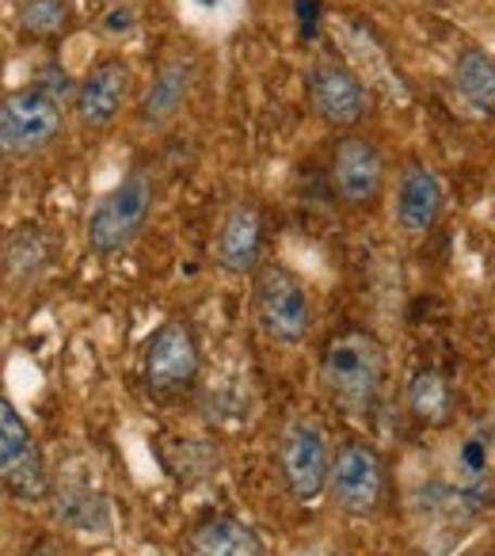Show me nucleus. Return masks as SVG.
Listing matches in <instances>:
<instances>
[{
	"instance_id": "f257e3e1",
	"label": "nucleus",
	"mask_w": 495,
	"mask_h": 556,
	"mask_svg": "<svg viewBox=\"0 0 495 556\" xmlns=\"http://www.w3.org/2000/svg\"><path fill=\"white\" fill-rule=\"evenodd\" d=\"M385 348L366 328L332 332L320 348V378L325 389L351 412H370L385 389Z\"/></svg>"
},
{
	"instance_id": "aec40b11",
	"label": "nucleus",
	"mask_w": 495,
	"mask_h": 556,
	"mask_svg": "<svg viewBox=\"0 0 495 556\" xmlns=\"http://www.w3.org/2000/svg\"><path fill=\"white\" fill-rule=\"evenodd\" d=\"M408 408L419 424L427 427H442L454 416V393H449V381L442 378L434 366H423V370L411 374L408 381Z\"/></svg>"
},
{
	"instance_id": "0eeeda50",
	"label": "nucleus",
	"mask_w": 495,
	"mask_h": 556,
	"mask_svg": "<svg viewBox=\"0 0 495 556\" xmlns=\"http://www.w3.org/2000/svg\"><path fill=\"white\" fill-rule=\"evenodd\" d=\"M328 495L343 515H373L385 500V457L370 442H343L328 469Z\"/></svg>"
},
{
	"instance_id": "dca6fc26",
	"label": "nucleus",
	"mask_w": 495,
	"mask_h": 556,
	"mask_svg": "<svg viewBox=\"0 0 495 556\" xmlns=\"http://www.w3.org/2000/svg\"><path fill=\"white\" fill-rule=\"evenodd\" d=\"M183 548L187 556H264V538L240 518L214 515L191 526Z\"/></svg>"
},
{
	"instance_id": "2eb2a0df",
	"label": "nucleus",
	"mask_w": 495,
	"mask_h": 556,
	"mask_svg": "<svg viewBox=\"0 0 495 556\" xmlns=\"http://www.w3.org/2000/svg\"><path fill=\"white\" fill-rule=\"evenodd\" d=\"M191 85H194L191 58H168V62L156 70V77L149 80L145 96H141L138 126H145V130H164V126L183 111L187 96H191Z\"/></svg>"
},
{
	"instance_id": "5701e85b",
	"label": "nucleus",
	"mask_w": 495,
	"mask_h": 556,
	"mask_svg": "<svg viewBox=\"0 0 495 556\" xmlns=\"http://www.w3.org/2000/svg\"><path fill=\"white\" fill-rule=\"evenodd\" d=\"M138 24H141V16L130 0H111L100 16V35L103 39H126V35L138 31Z\"/></svg>"
},
{
	"instance_id": "f3484780",
	"label": "nucleus",
	"mask_w": 495,
	"mask_h": 556,
	"mask_svg": "<svg viewBox=\"0 0 495 556\" xmlns=\"http://www.w3.org/2000/svg\"><path fill=\"white\" fill-rule=\"evenodd\" d=\"M50 267V240L39 229H16L0 244V282L27 290Z\"/></svg>"
},
{
	"instance_id": "393cba45",
	"label": "nucleus",
	"mask_w": 495,
	"mask_h": 556,
	"mask_svg": "<svg viewBox=\"0 0 495 556\" xmlns=\"http://www.w3.org/2000/svg\"><path fill=\"white\" fill-rule=\"evenodd\" d=\"M24 556H77L62 538H39L35 545H27Z\"/></svg>"
},
{
	"instance_id": "9b49d317",
	"label": "nucleus",
	"mask_w": 495,
	"mask_h": 556,
	"mask_svg": "<svg viewBox=\"0 0 495 556\" xmlns=\"http://www.w3.org/2000/svg\"><path fill=\"white\" fill-rule=\"evenodd\" d=\"M134 73L130 62L118 54L100 58L92 70L80 77L77 92H73V115L85 130H107L118 115H123L126 100H130Z\"/></svg>"
},
{
	"instance_id": "412c9836",
	"label": "nucleus",
	"mask_w": 495,
	"mask_h": 556,
	"mask_svg": "<svg viewBox=\"0 0 495 556\" xmlns=\"http://www.w3.org/2000/svg\"><path fill=\"white\" fill-rule=\"evenodd\" d=\"M69 0H20V31L31 39H58L69 27Z\"/></svg>"
},
{
	"instance_id": "4be33fe9",
	"label": "nucleus",
	"mask_w": 495,
	"mask_h": 556,
	"mask_svg": "<svg viewBox=\"0 0 495 556\" xmlns=\"http://www.w3.org/2000/svg\"><path fill=\"white\" fill-rule=\"evenodd\" d=\"M487 469H492V442L487 434L469 431L454 450V477L465 488H484L487 484Z\"/></svg>"
},
{
	"instance_id": "6ab92c4d",
	"label": "nucleus",
	"mask_w": 495,
	"mask_h": 556,
	"mask_svg": "<svg viewBox=\"0 0 495 556\" xmlns=\"http://www.w3.org/2000/svg\"><path fill=\"white\" fill-rule=\"evenodd\" d=\"M492 503V495H484V488H465V484H431L419 488L416 507L423 515H434L442 522H465V518L480 515Z\"/></svg>"
},
{
	"instance_id": "b1692460",
	"label": "nucleus",
	"mask_w": 495,
	"mask_h": 556,
	"mask_svg": "<svg viewBox=\"0 0 495 556\" xmlns=\"http://www.w3.org/2000/svg\"><path fill=\"white\" fill-rule=\"evenodd\" d=\"M31 85H35V88H42V92H50L54 100H65V96L73 100V92H77V85L69 80V73L58 70V62H42V70L35 73Z\"/></svg>"
},
{
	"instance_id": "a211bd4d",
	"label": "nucleus",
	"mask_w": 495,
	"mask_h": 556,
	"mask_svg": "<svg viewBox=\"0 0 495 556\" xmlns=\"http://www.w3.org/2000/svg\"><path fill=\"white\" fill-rule=\"evenodd\" d=\"M454 85L469 108L495 115V54L484 47H461L454 58Z\"/></svg>"
},
{
	"instance_id": "4468645a",
	"label": "nucleus",
	"mask_w": 495,
	"mask_h": 556,
	"mask_svg": "<svg viewBox=\"0 0 495 556\" xmlns=\"http://www.w3.org/2000/svg\"><path fill=\"white\" fill-rule=\"evenodd\" d=\"M47 500L54 503V515L65 526H73V530H85V533L111 530V503L88 477H77V472H65L58 480L50 477Z\"/></svg>"
},
{
	"instance_id": "ddd939ff",
	"label": "nucleus",
	"mask_w": 495,
	"mask_h": 556,
	"mask_svg": "<svg viewBox=\"0 0 495 556\" xmlns=\"http://www.w3.org/2000/svg\"><path fill=\"white\" fill-rule=\"evenodd\" d=\"M264 210L256 202H232L225 210L221 225H217L214 237V260L221 263V270L229 275H252L259 267V255H264Z\"/></svg>"
},
{
	"instance_id": "f03ea898",
	"label": "nucleus",
	"mask_w": 495,
	"mask_h": 556,
	"mask_svg": "<svg viewBox=\"0 0 495 556\" xmlns=\"http://www.w3.org/2000/svg\"><path fill=\"white\" fill-rule=\"evenodd\" d=\"M156 206V172L149 164H134L88 214V248L96 255H115L141 237L149 214Z\"/></svg>"
},
{
	"instance_id": "20e7f679",
	"label": "nucleus",
	"mask_w": 495,
	"mask_h": 556,
	"mask_svg": "<svg viewBox=\"0 0 495 556\" xmlns=\"http://www.w3.org/2000/svg\"><path fill=\"white\" fill-rule=\"evenodd\" d=\"M65 126V108L42 88H16L0 100V156L24 161L54 146Z\"/></svg>"
},
{
	"instance_id": "39448f33",
	"label": "nucleus",
	"mask_w": 495,
	"mask_h": 556,
	"mask_svg": "<svg viewBox=\"0 0 495 556\" xmlns=\"http://www.w3.org/2000/svg\"><path fill=\"white\" fill-rule=\"evenodd\" d=\"M0 488L24 503H42L50 495L42 446L9 396H0Z\"/></svg>"
},
{
	"instance_id": "a878e982",
	"label": "nucleus",
	"mask_w": 495,
	"mask_h": 556,
	"mask_svg": "<svg viewBox=\"0 0 495 556\" xmlns=\"http://www.w3.org/2000/svg\"><path fill=\"white\" fill-rule=\"evenodd\" d=\"M194 4H199V9H217L221 0H194Z\"/></svg>"
},
{
	"instance_id": "bb28decb",
	"label": "nucleus",
	"mask_w": 495,
	"mask_h": 556,
	"mask_svg": "<svg viewBox=\"0 0 495 556\" xmlns=\"http://www.w3.org/2000/svg\"><path fill=\"white\" fill-rule=\"evenodd\" d=\"M0 510H4V488H0Z\"/></svg>"
},
{
	"instance_id": "6e6552de",
	"label": "nucleus",
	"mask_w": 495,
	"mask_h": 556,
	"mask_svg": "<svg viewBox=\"0 0 495 556\" xmlns=\"http://www.w3.org/2000/svg\"><path fill=\"white\" fill-rule=\"evenodd\" d=\"M313 115L335 130H355L370 111V85L340 58H317L305 73Z\"/></svg>"
},
{
	"instance_id": "1a4fd4ad",
	"label": "nucleus",
	"mask_w": 495,
	"mask_h": 556,
	"mask_svg": "<svg viewBox=\"0 0 495 556\" xmlns=\"http://www.w3.org/2000/svg\"><path fill=\"white\" fill-rule=\"evenodd\" d=\"M279 469L287 480L290 495L297 503H313L328 488V469H332V450L320 431L317 419L294 416L282 427L279 439Z\"/></svg>"
},
{
	"instance_id": "f8f14e48",
	"label": "nucleus",
	"mask_w": 495,
	"mask_h": 556,
	"mask_svg": "<svg viewBox=\"0 0 495 556\" xmlns=\"http://www.w3.org/2000/svg\"><path fill=\"white\" fill-rule=\"evenodd\" d=\"M442 210H446V187H442L439 172L427 168L423 161H408L396 176V199L393 214L408 237H423L439 225Z\"/></svg>"
},
{
	"instance_id": "cd10ccee",
	"label": "nucleus",
	"mask_w": 495,
	"mask_h": 556,
	"mask_svg": "<svg viewBox=\"0 0 495 556\" xmlns=\"http://www.w3.org/2000/svg\"><path fill=\"white\" fill-rule=\"evenodd\" d=\"M107 4H111V0H107Z\"/></svg>"
},
{
	"instance_id": "7ed1b4c3",
	"label": "nucleus",
	"mask_w": 495,
	"mask_h": 556,
	"mask_svg": "<svg viewBox=\"0 0 495 556\" xmlns=\"http://www.w3.org/2000/svg\"><path fill=\"white\" fill-rule=\"evenodd\" d=\"M256 320L264 336L279 348H297L313 332V294L297 270L267 263L256 275Z\"/></svg>"
},
{
	"instance_id": "9d476101",
	"label": "nucleus",
	"mask_w": 495,
	"mask_h": 556,
	"mask_svg": "<svg viewBox=\"0 0 495 556\" xmlns=\"http://www.w3.org/2000/svg\"><path fill=\"white\" fill-rule=\"evenodd\" d=\"M141 370H145V386L161 396H179L187 389H194V381L202 374V351L191 325L168 320V325L156 328L145 343Z\"/></svg>"
},
{
	"instance_id": "423d86ee",
	"label": "nucleus",
	"mask_w": 495,
	"mask_h": 556,
	"mask_svg": "<svg viewBox=\"0 0 495 556\" xmlns=\"http://www.w3.org/2000/svg\"><path fill=\"white\" fill-rule=\"evenodd\" d=\"M328 176H332V191L340 194L347 206L370 210L389 187V164L378 141L358 130H347L335 138Z\"/></svg>"
}]
</instances>
